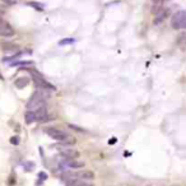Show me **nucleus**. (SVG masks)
<instances>
[{"instance_id": "1", "label": "nucleus", "mask_w": 186, "mask_h": 186, "mask_svg": "<svg viewBox=\"0 0 186 186\" xmlns=\"http://www.w3.org/2000/svg\"><path fill=\"white\" fill-rule=\"evenodd\" d=\"M45 133L50 138H53L57 142H63V143L69 138V135L66 133H64L63 130H59L56 128H47V129H45Z\"/></svg>"}, {"instance_id": "2", "label": "nucleus", "mask_w": 186, "mask_h": 186, "mask_svg": "<svg viewBox=\"0 0 186 186\" xmlns=\"http://www.w3.org/2000/svg\"><path fill=\"white\" fill-rule=\"evenodd\" d=\"M32 79H33V82L38 87L44 88V89H49V91H55V87L51 86L49 82H46L38 73H36V71H32Z\"/></svg>"}, {"instance_id": "3", "label": "nucleus", "mask_w": 186, "mask_h": 186, "mask_svg": "<svg viewBox=\"0 0 186 186\" xmlns=\"http://www.w3.org/2000/svg\"><path fill=\"white\" fill-rule=\"evenodd\" d=\"M44 101H45V98H44L42 93H41V92H36L35 95L32 96V98L29 99L27 107H28L29 110H31V108H37V107H40V106L44 105Z\"/></svg>"}, {"instance_id": "4", "label": "nucleus", "mask_w": 186, "mask_h": 186, "mask_svg": "<svg viewBox=\"0 0 186 186\" xmlns=\"http://www.w3.org/2000/svg\"><path fill=\"white\" fill-rule=\"evenodd\" d=\"M14 35V29L8 22H5L4 19L0 18V36L3 37H10Z\"/></svg>"}, {"instance_id": "5", "label": "nucleus", "mask_w": 186, "mask_h": 186, "mask_svg": "<svg viewBox=\"0 0 186 186\" xmlns=\"http://www.w3.org/2000/svg\"><path fill=\"white\" fill-rule=\"evenodd\" d=\"M35 115H36V121H40V122H44L49 119V112L46 110V107L44 106H40L37 111H35Z\"/></svg>"}, {"instance_id": "6", "label": "nucleus", "mask_w": 186, "mask_h": 186, "mask_svg": "<svg viewBox=\"0 0 186 186\" xmlns=\"http://www.w3.org/2000/svg\"><path fill=\"white\" fill-rule=\"evenodd\" d=\"M154 12H156V13H154V14H156V18H154V24L162 23L168 15V10H166V9H157V10H154Z\"/></svg>"}, {"instance_id": "7", "label": "nucleus", "mask_w": 186, "mask_h": 186, "mask_svg": "<svg viewBox=\"0 0 186 186\" xmlns=\"http://www.w3.org/2000/svg\"><path fill=\"white\" fill-rule=\"evenodd\" d=\"M182 12H184V10H181V12L176 13V14L172 17V20H171V26H172V28H175V29L181 28V15H182Z\"/></svg>"}, {"instance_id": "8", "label": "nucleus", "mask_w": 186, "mask_h": 186, "mask_svg": "<svg viewBox=\"0 0 186 186\" xmlns=\"http://www.w3.org/2000/svg\"><path fill=\"white\" fill-rule=\"evenodd\" d=\"M28 83H29V79H28L27 77H20V78H18V79H15L14 86H15L18 89H23L24 87L28 86Z\"/></svg>"}, {"instance_id": "9", "label": "nucleus", "mask_w": 186, "mask_h": 186, "mask_svg": "<svg viewBox=\"0 0 186 186\" xmlns=\"http://www.w3.org/2000/svg\"><path fill=\"white\" fill-rule=\"evenodd\" d=\"M65 164L70 168H80V167H84V162H80V161H75V159H66Z\"/></svg>"}, {"instance_id": "10", "label": "nucleus", "mask_w": 186, "mask_h": 186, "mask_svg": "<svg viewBox=\"0 0 186 186\" xmlns=\"http://www.w3.org/2000/svg\"><path fill=\"white\" fill-rule=\"evenodd\" d=\"M66 186H93V185L86 181H79L78 179H73V180L66 181Z\"/></svg>"}, {"instance_id": "11", "label": "nucleus", "mask_w": 186, "mask_h": 186, "mask_svg": "<svg viewBox=\"0 0 186 186\" xmlns=\"http://www.w3.org/2000/svg\"><path fill=\"white\" fill-rule=\"evenodd\" d=\"M78 156H79V153L74 152V150H64V152H61V157H64L65 159H75Z\"/></svg>"}, {"instance_id": "12", "label": "nucleus", "mask_w": 186, "mask_h": 186, "mask_svg": "<svg viewBox=\"0 0 186 186\" xmlns=\"http://www.w3.org/2000/svg\"><path fill=\"white\" fill-rule=\"evenodd\" d=\"M78 179H84V180H92L95 177V173L92 171H84V172H78L77 173Z\"/></svg>"}, {"instance_id": "13", "label": "nucleus", "mask_w": 186, "mask_h": 186, "mask_svg": "<svg viewBox=\"0 0 186 186\" xmlns=\"http://www.w3.org/2000/svg\"><path fill=\"white\" fill-rule=\"evenodd\" d=\"M24 120H26V124H32L33 121H36L35 111H27L24 115Z\"/></svg>"}, {"instance_id": "14", "label": "nucleus", "mask_w": 186, "mask_h": 186, "mask_svg": "<svg viewBox=\"0 0 186 186\" xmlns=\"http://www.w3.org/2000/svg\"><path fill=\"white\" fill-rule=\"evenodd\" d=\"M2 49L5 51V53H13V51H17V50H18V46H15V45H13V44L6 42L5 45L2 46Z\"/></svg>"}, {"instance_id": "15", "label": "nucleus", "mask_w": 186, "mask_h": 186, "mask_svg": "<svg viewBox=\"0 0 186 186\" xmlns=\"http://www.w3.org/2000/svg\"><path fill=\"white\" fill-rule=\"evenodd\" d=\"M35 167H36V164H35V162H32V161H27V162L23 163V170H24L26 172L33 171Z\"/></svg>"}, {"instance_id": "16", "label": "nucleus", "mask_w": 186, "mask_h": 186, "mask_svg": "<svg viewBox=\"0 0 186 186\" xmlns=\"http://www.w3.org/2000/svg\"><path fill=\"white\" fill-rule=\"evenodd\" d=\"M71 44H74V38H64V40H61L59 45L60 46H64V45H71Z\"/></svg>"}, {"instance_id": "17", "label": "nucleus", "mask_w": 186, "mask_h": 186, "mask_svg": "<svg viewBox=\"0 0 186 186\" xmlns=\"http://www.w3.org/2000/svg\"><path fill=\"white\" fill-rule=\"evenodd\" d=\"M47 177H49V176H47L46 172H38V179H40V180L37 181V185H41V181H42V180H44V181L47 180Z\"/></svg>"}, {"instance_id": "18", "label": "nucleus", "mask_w": 186, "mask_h": 186, "mask_svg": "<svg viewBox=\"0 0 186 186\" xmlns=\"http://www.w3.org/2000/svg\"><path fill=\"white\" fill-rule=\"evenodd\" d=\"M186 27V14L185 12H182V15H181V28H185Z\"/></svg>"}, {"instance_id": "19", "label": "nucleus", "mask_w": 186, "mask_h": 186, "mask_svg": "<svg viewBox=\"0 0 186 186\" xmlns=\"http://www.w3.org/2000/svg\"><path fill=\"white\" fill-rule=\"evenodd\" d=\"M19 142H20L19 137H12V138H10V143H12V144H14V146H18V144H19Z\"/></svg>"}, {"instance_id": "20", "label": "nucleus", "mask_w": 186, "mask_h": 186, "mask_svg": "<svg viewBox=\"0 0 186 186\" xmlns=\"http://www.w3.org/2000/svg\"><path fill=\"white\" fill-rule=\"evenodd\" d=\"M2 2L5 3V4H8V5H14V4L18 3V0H2Z\"/></svg>"}, {"instance_id": "21", "label": "nucleus", "mask_w": 186, "mask_h": 186, "mask_svg": "<svg viewBox=\"0 0 186 186\" xmlns=\"http://www.w3.org/2000/svg\"><path fill=\"white\" fill-rule=\"evenodd\" d=\"M29 5H31V6H35V8H37L38 10H42V9H44V6H41V5H38L37 3H29Z\"/></svg>"}, {"instance_id": "22", "label": "nucleus", "mask_w": 186, "mask_h": 186, "mask_svg": "<svg viewBox=\"0 0 186 186\" xmlns=\"http://www.w3.org/2000/svg\"><path fill=\"white\" fill-rule=\"evenodd\" d=\"M117 142V139L116 138H111L110 140H108V144H110V146H112V144H115Z\"/></svg>"}, {"instance_id": "23", "label": "nucleus", "mask_w": 186, "mask_h": 186, "mask_svg": "<svg viewBox=\"0 0 186 186\" xmlns=\"http://www.w3.org/2000/svg\"><path fill=\"white\" fill-rule=\"evenodd\" d=\"M71 129H75V130H78V131H83V130H82L80 128H78V126H74V125H69Z\"/></svg>"}, {"instance_id": "24", "label": "nucleus", "mask_w": 186, "mask_h": 186, "mask_svg": "<svg viewBox=\"0 0 186 186\" xmlns=\"http://www.w3.org/2000/svg\"><path fill=\"white\" fill-rule=\"evenodd\" d=\"M161 2H164V0H153V3H161Z\"/></svg>"}]
</instances>
